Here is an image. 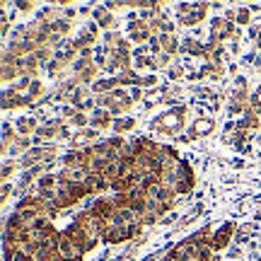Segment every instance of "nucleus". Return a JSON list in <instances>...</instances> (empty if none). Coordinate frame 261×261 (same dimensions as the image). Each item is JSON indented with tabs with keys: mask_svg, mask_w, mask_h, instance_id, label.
Listing matches in <instances>:
<instances>
[{
	"mask_svg": "<svg viewBox=\"0 0 261 261\" xmlns=\"http://www.w3.org/2000/svg\"><path fill=\"white\" fill-rule=\"evenodd\" d=\"M187 119H191V109L189 104H181V107H172V109H165V112L155 114L148 123V130L155 133V136H181V130H187Z\"/></svg>",
	"mask_w": 261,
	"mask_h": 261,
	"instance_id": "f257e3e1",
	"label": "nucleus"
},
{
	"mask_svg": "<svg viewBox=\"0 0 261 261\" xmlns=\"http://www.w3.org/2000/svg\"><path fill=\"white\" fill-rule=\"evenodd\" d=\"M215 130V119L211 114H205V116H196L191 119L189 123V128L179 136V143H194V140H201V138H208L211 133Z\"/></svg>",
	"mask_w": 261,
	"mask_h": 261,
	"instance_id": "f03ea898",
	"label": "nucleus"
},
{
	"mask_svg": "<svg viewBox=\"0 0 261 261\" xmlns=\"http://www.w3.org/2000/svg\"><path fill=\"white\" fill-rule=\"evenodd\" d=\"M237 34H240V27H237L234 22H227L223 15H218V17H213L208 22V37L215 39V41H220V44L234 41Z\"/></svg>",
	"mask_w": 261,
	"mask_h": 261,
	"instance_id": "7ed1b4c3",
	"label": "nucleus"
},
{
	"mask_svg": "<svg viewBox=\"0 0 261 261\" xmlns=\"http://www.w3.org/2000/svg\"><path fill=\"white\" fill-rule=\"evenodd\" d=\"M174 174H177V187H174L177 196H189L196 187V174L191 169V165L187 160H179L177 167H174Z\"/></svg>",
	"mask_w": 261,
	"mask_h": 261,
	"instance_id": "20e7f679",
	"label": "nucleus"
},
{
	"mask_svg": "<svg viewBox=\"0 0 261 261\" xmlns=\"http://www.w3.org/2000/svg\"><path fill=\"white\" fill-rule=\"evenodd\" d=\"M208 10H211V3H191V10L189 12H184V15H177V24H181V27H201V22H205V17H208Z\"/></svg>",
	"mask_w": 261,
	"mask_h": 261,
	"instance_id": "39448f33",
	"label": "nucleus"
},
{
	"mask_svg": "<svg viewBox=\"0 0 261 261\" xmlns=\"http://www.w3.org/2000/svg\"><path fill=\"white\" fill-rule=\"evenodd\" d=\"M234 232H237V223L234 220H227V223H223L218 230L213 232V240H211V252L218 254V252H225V247L234 240Z\"/></svg>",
	"mask_w": 261,
	"mask_h": 261,
	"instance_id": "423d86ee",
	"label": "nucleus"
},
{
	"mask_svg": "<svg viewBox=\"0 0 261 261\" xmlns=\"http://www.w3.org/2000/svg\"><path fill=\"white\" fill-rule=\"evenodd\" d=\"M92 22H97L102 32H114V29H119V19H116V15H114V12H109L104 3H102V5H94Z\"/></svg>",
	"mask_w": 261,
	"mask_h": 261,
	"instance_id": "0eeeda50",
	"label": "nucleus"
},
{
	"mask_svg": "<svg viewBox=\"0 0 261 261\" xmlns=\"http://www.w3.org/2000/svg\"><path fill=\"white\" fill-rule=\"evenodd\" d=\"M0 75H3V83H15V80L22 77V73H19V58L12 56L5 48H3V73Z\"/></svg>",
	"mask_w": 261,
	"mask_h": 261,
	"instance_id": "6e6552de",
	"label": "nucleus"
},
{
	"mask_svg": "<svg viewBox=\"0 0 261 261\" xmlns=\"http://www.w3.org/2000/svg\"><path fill=\"white\" fill-rule=\"evenodd\" d=\"M102 242L107 247H116V244L130 242V234H128V225H109L107 232L102 234Z\"/></svg>",
	"mask_w": 261,
	"mask_h": 261,
	"instance_id": "1a4fd4ad",
	"label": "nucleus"
},
{
	"mask_svg": "<svg viewBox=\"0 0 261 261\" xmlns=\"http://www.w3.org/2000/svg\"><path fill=\"white\" fill-rule=\"evenodd\" d=\"M179 54L187 58H198V61H205V46L201 39L196 37H184L181 39V48H179Z\"/></svg>",
	"mask_w": 261,
	"mask_h": 261,
	"instance_id": "9d476101",
	"label": "nucleus"
},
{
	"mask_svg": "<svg viewBox=\"0 0 261 261\" xmlns=\"http://www.w3.org/2000/svg\"><path fill=\"white\" fill-rule=\"evenodd\" d=\"M39 126H41V121H39L34 114H22V116H17V121H15V128H17V133H19V136H24V138L37 136Z\"/></svg>",
	"mask_w": 261,
	"mask_h": 261,
	"instance_id": "9b49d317",
	"label": "nucleus"
},
{
	"mask_svg": "<svg viewBox=\"0 0 261 261\" xmlns=\"http://www.w3.org/2000/svg\"><path fill=\"white\" fill-rule=\"evenodd\" d=\"M44 70V65L39 63V58L32 54V56L19 58V73L22 77H32V80H39V73Z\"/></svg>",
	"mask_w": 261,
	"mask_h": 261,
	"instance_id": "f8f14e48",
	"label": "nucleus"
},
{
	"mask_svg": "<svg viewBox=\"0 0 261 261\" xmlns=\"http://www.w3.org/2000/svg\"><path fill=\"white\" fill-rule=\"evenodd\" d=\"M22 107H32L27 97H22V94L12 92L10 87L3 90V112H10V109H22Z\"/></svg>",
	"mask_w": 261,
	"mask_h": 261,
	"instance_id": "ddd939ff",
	"label": "nucleus"
},
{
	"mask_svg": "<svg viewBox=\"0 0 261 261\" xmlns=\"http://www.w3.org/2000/svg\"><path fill=\"white\" fill-rule=\"evenodd\" d=\"M90 126L97 128L99 133H102V130H109L114 126L112 112H109V109H94V112L90 114Z\"/></svg>",
	"mask_w": 261,
	"mask_h": 261,
	"instance_id": "4468645a",
	"label": "nucleus"
},
{
	"mask_svg": "<svg viewBox=\"0 0 261 261\" xmlns=\"http://www.w3.org/2000/svg\"><path fill=\"white\" fill-rule=\"evenodd\" d=\"M0 138H3V143H0V150H3V155H5V158H8L10 148H12V143H15V140L19 138L17 128H15V126H12V123H10L8 119H5V121H3V136H0Z\"/></svg>",
	"mask_w": 261,
	"mask_h": 261,
	"instance_id": "2eb2a0df",
	"label": "nucleus"
},
{
	"mask_svg": "<svg viewBox=\"0 0 261 261\" xmlns=\"http://www.w3.org/2000/svg\"><path fill=\"white\" fill-rule=\"evenodd\" d=\"M237 128L240 130H252V133H256V130L261 128V116L259 114H254L252 109H247V112L237 119Z\"/></svg>",
	"mask_w": 261,
	"mask_h": 261,
	"instance_id": "dca6fc26",
	"label": "nucleus"
},
{
	"mask_svg": "<svg viewBox=\"0 0 261 261\" xmlns=\"http://www.w3.org/2000/svg\"><path fill=\"white\" fill-rule=\"evenodd\" d=\"M116 87H119V80H116V77H109V75H104V77H99V80L92 85V94H94V97L112 94Z\"/></svg>",
	"mask_w": 261,
	"mask_h": 261,
	"instance_id": "f3484780",
	"label": "nucleus"
},
{
	"mask_svg": "<svg viewBox=\"0 0 261 261\" xmlns=\"http://www.w3.org/2000/svg\"><path fill=\"white\" fill-rule=\"evenodd\" d=\"M160 46H162V51H165V54H169V56H177L179 48H181V39H179L177 34H160Z\"/></svg>",
	"mask_w": 261,
	"mask_h": 261,
	"instance_id": "a211bd4d",
	"label": "nucleus"
},
{
	"mask_svg": "<svg viewBox=\"0 0 261 261\" xmlns=\"http://www.w3.org/2000/svg\"><path fill=\"white\" fill-rule=\"evenodd\" d=\"M138 126V121L133 119V116H119V119H114V126H112V133L114 136H123V133H130V130Z\"/></svg>",
	"mask_w": 261,
	"mask_h": 261,
	"instance_id": "6ab92c4d",
	"label": "nucleus"
},
{
	"mask_svg": "<svg viewBox=\"0 0 261 261\" xmlns=\"http://www.w3.org/2000/svg\"><path fill=\"white\" fill-rule=\"evenodd\" d=\"M94 44H97V39L92 37V34H90V32H87V29H80V34H77V37L73 39V46L77 48V51H85V48H92Z\"/></svg>",
	"mask_w": 261,
	"mask_h": 261,
	"instance_id": "aec40b11",
	"label": "nucleus"
},
{
	"mask_svg": "<svg viewBox=\"0 0 261 261\" xmlns=\"http://www.w3.org/2000/svg\"><path fill=\"white\" fill-rule=\"evenodd\" d=\"M121 41H123V34L119 32V29H114V32H104V37H102V44L109 48V54H114L116 48L121 46Z\"/></svg>",
	"mask_w": 261,
	"mask_h": 261,
	"instance_id": "412c9836",
	"label": "nucleus"
},
{
	"mask_svg": "<svg viewBox=\"0 0 261 261\" xmlns=\"http://www.w3.org/2000/svg\"><path fill=\"white\" fill-rule=\"evenodd\" d=\"M187 65H184V61H174V63L169 65V70H167V80H172L174 85H179V80H184L187 77Z\"/></svg>",
	"mask_w": 261,
	"mask_h": 261,
	"instance_id": "4be33fe9",
	"label": "nucleus"
},
{
	"mask_svg": "<svg viewBox=\"0 0 261 261\" xmlns=\"http://www.w3.org/2000/svg\"><path fill=\"white\" fill-rule=\"evenodd\" d=\"M174 63V56H169L165 51H160L152 56V73H158V70H169V65Z\"/></svg>",
	"mask_w": 261,
	"mask_h": 261,
	"instance_id": "5701e85b",
	"label": "nucleus"
},
{
	"mask_svg": "<svg viewBox=\"0 0 261 261\" xmlns=\"http://www.w3.org/2000/svg\"><path fill=\"white\" fill-rule=\"evenodd\" d=\"M234 24L240 29L252 24V10H249V5H237V22Z\"/></svg>",
	"mask_w": 261,
	"mask_h": 261,
	"instance_id": "b1692460",
	"label": "nucleus"
},
{
	"mask_svg": "<svg viewBox=\"0 0 261 261\" xmlns=\"http://www.w3.org/2000/svg\"><path fill=\"white\" fill-rule=\"evenodd\" d=\"M201 211H203V203H196V205H194V208H191V211H189L187 215H181V218H179L177 230H181V227H187V225H191V223H194L196 218L201 215Z\"/></svg>",
	"mask_w": 261,
	"mask_h": 261,
	"instance_id": "393cba45",
	"label": "nucleus"
},
{
	"mask_svg": "<svg viewBox=\"0 0 261 261\" xmlns=\"http://www.w3.org/2000/svg\"><path fill=\"white\" fill-rule=\"evenodd\" d=\"M51 27V34H61V37H68L70 34V29H73V22L70 19H58V22H54V24H48Z\"/></svg>",
	"mask_w": 261,
	"mask_h": 261,
	"instance_id": "a878e982",
	"label": "nucleus"
},
{
	"mask_svg": "<svg viewBox=\"0 0 261 261\" xmlns=\"http://www.w3.org/2000/svg\"><path fill=\"white\" fill-rule=\"evenodd\" d=\"M19 167L17 160H3V184H8L12 174H15V169Z\"/></svg>",
	"mask_w": 261,
	"mask_h": 261,
	"instance_id": "bb28decb",
	"label": "nucleus"
},
{
	"mask_svg": "<svg viewBox=\"0 0 261 261\" xmlns=\"http://www.w3.org/2000/svg\"><path fill=\"white\" fill-rule=\"evenodd\" d=\"M75 114H77V109H75L73 104H63V107H58V116H61V119H63L65 123L70 121V119H73Z\"/></svg>",
	"mask_w": 261,
	"mask_h": 261,
	"instance_id": "cd10ccee",
	"label": "nucleus"
},
{
	"mask_svg": "<svg viewBox=\"0 0 261 261\" xmlns=\"http://www.w3.org/2000/svg\"><path fill=\"white\" fill-rule=\"evenodd\" d=\"M34 8H37V5H34V3H29V0H17V3H15V10H17V12H22V15L34 12Z\"/></svg>",
	"mask_w": 261,
	"mask_h": 261,
	"instance_id": "c85d7f7f",
	"label": "nucleus"
},
{
	"mask_svg": "<svg viewBox=\"0 0 261 261\" xmlns=\"http://www.w3.org/2000/svg\"><path fill=\"white\" fill-rule=\"evenodd\" d=\"M12 194H17V187H15V184H3V196H0V198H3V203H8L10 201V196Z\"/></svg>",
	"mask_w": 261,
	"mask_h": 261,
	"instance_id": "c756f323",
	"label": "nucleus"
},
{
	"mask_svg": "<svg viewBox=\"0 0 261 261\" xmlns=\"http://www.w3.org/2000/svg\"><path fill=\"white\" fill-rule=\"evenodd\" d=\"M247 37H249V41H256V39L261 37V24H249V27H247Z\"/></svg>",
	"mask_w": 261,
	"mask_h": 261,
	"instance_id": "7c9ffc66",
	"label": "nucleus"
},
{
	"mask_svg": "<svg viewBox=\"0 0 261 261\" xmlns=\"http://www.w3.org/2000/svg\"><path fill=\"white\" fill-rule=\"evenodd\" d=\"M85 29H87V32H90V34H92L94 39L104 37V34H102V29H99V24H97V22H90V19H87V24H85Z\"/></svg>",
	"mask_w": 261,
	"mask_h": 261,
	"instance_id": "2f4dec72",
	"label": "nucleus"
},
{
	"mask_svg": "<svg viewBox=\"0 0 261 261\" xmlns=\"http://www.w3.org/2000/svg\"><path fill=\"white\" fill-rule=\"evenodd\" d=\"M128 92H130V99H133V102H138V99L145 97V90H143V87H130Z\"/></svg>",
	"mask_w": 261,
	"mask_h": 261,
	"instance_id": "473e14b6",
	"label": "nucleus"
},
{
	"mask_svg": "<svg viewBox=\"0 0 261 261\" xmlns=\"http://www.w3.org/2000/svg\"><path fill=\"white\" fill-rule=\"evenodd\" d=\"M223 17L227 19V22H237V8H225Z\"/></svg>",
	"mask_w": 261,
	"mask_h": 261,
	"instance_id": "72a5a7b5",
	"label": "nucleus"
},
{
	"mask_svg": "<svg viewBox=\"0 0 261 261\" xmlns=\"http://www.w3.org/2000/svg\"><path fill=\"white\" fill-rule=\"evenodd\" d=\"M227 256H230V259H232V261H237V259H240V256H242V247H237V244H234L232 249L227 252Z\"/></svg>",
	"mask_w": 261,
	"mask_h": 261,
	"instance_id": "f704fd0d",
	"label": "nucleus"
},
{
	"mask_svg": "<svg viewBox=\"0 0 261 261\" xmlns=\"http://www.w3.org/2000/svg\"><path fill=\"white\" fill-rule=\"evenodd\" d=\"M240 51H242V44H237V41H230V54H232V56H240Z\"/></svg>",
	"mask_w": 261,
	"mask_h": 261,
	"instance_id": "c9c22d12",
	"label": "nucleus"
},
{
	"mask_svg": "<svg viewBox=\"0 0 261 261\" xmlns=\"http://www.w3.org/2000/svg\"><path fill=\"white\" fill-rule=\"evenodd\" d=\"M15 261H37V259H34V254H24V252H19V254H17V259H15Z\"/></svg>",
	"mask_w": 261,
	"mask_h": 261,
	"instance_id": "e433bc0d",
	"label": "nucleus"
},
{
	"mask_svg": "<svg viewBox=\"0 0 261 261\" xmlns=\"http://www.w3.org/2000/svg\"><path fill=\"white\" fill-rule=\"evenodd\" d=\"M254 223L261 225V208H256V215H254Z\"/></svg>",
	"mask_w": 261,
	"mask_h": 261,
	"instance_id": "4c0bfd02",
	"label": "nucleus"
},
{
	"mask_svg": "<svg viewBox=\"0 0 261 261\" xmlns=\"http://www.w3.org/2000/svg\"><path fill=\"white\" fill-rule=\"evenodd\" d=\"M211 261H220V254H213V259Z\"/></svg>",
	"mask_w": 261,
	"mask_h": 261,
	"instance_id": "58836bf2",
	"label": "nucleus"
},
{
	"mask_svg": "<svg viewBox=\"0 0 261 261\" xmlns=\"http://www.w3.org/2000/svg\"><path fill=\"white\" fill-rule=\"evenodd\" d=\"M256 145H259V148H261V133H259V136H256Z\"/></svg>",
	"mask_w": 261,
	"mask_h": 261,
	"instance_id": "ea45409f",
	"label": "nucleus"
}]
</instances>
